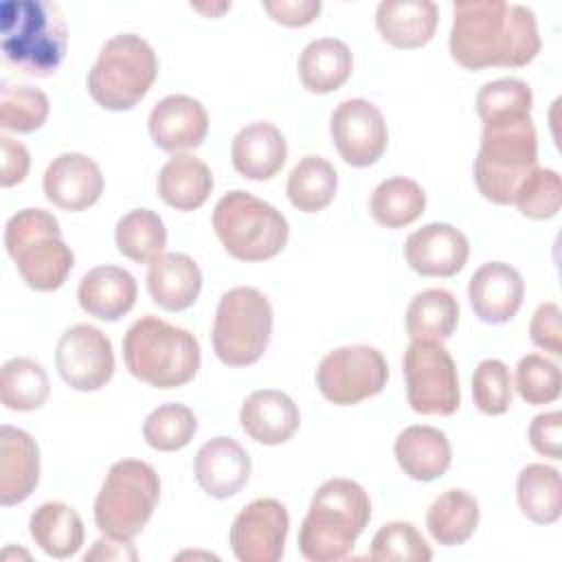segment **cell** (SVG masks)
Listing matches in <instances>:
<instances>
[{
	"label": "cell",
	"mask_w": 562,
	"mask_h": 562,
	"mask_svg": "<svg viewBox=\"0 0 562 562\" xmlns=\"http://www.w3.org/2000/svg\"><path fill=\"white\" fill-rule=\"evenodd\" d=\"M450 55L468 68H520L540 50L536 15L503 0H459L452 4Z\"/></svg>",
	"instance_id": "1"
},
{
	"label": "cell",
	"mask_w": 562,
	"mask_h": 562,
	"mask_svg": "<svg viewBox=\"0 0 562 562\" xmlns=\"http://www.w3.org/2000/svg\"><path fill=\"white\" fill-rule=\"evenodd\" d=\"M371 518L364 487L351 479H329L312 496L299 529V549L312 562H336L351 553Z\"/></svg>",
	"instance_id": "2"
},
{
	"label": "cell",
	"mask_w": 562,
	"mask_h": 562,
	"mask_svg": "<svg viewBox=\"0 0 562 562\" xmlns=\"http://www.w3.org/2000/svg\"><path fill=\"white\" fill-rule=\"evenodd\" d=\"M536 160L538 136L531 114L494 116L483 123L481 147L474 158L476 187L494 204H514L516 191Z\"/></svg>",
	"instance_id": "3"
},
{
	"label": "cell",
	"mask_w": 562,
	"mask_h": 562,
	"mask_svg": "<svg viewBox=\"0 0 562 562\" xmlns=\"http://www.w3.org/2000/svg\"><path fill=\"white\" fill-rule=\"evenodd\" d=\"M123 360L136 380L156 389H178L195 378L202 356L189 329L147 314L125 331Z\"/></svg>",
	"instance_id": "4"
},
{
	"label": "cell",
	"mask_w": 562,
	"mask_h": 562,
	"mask_svg": "<svg viewBox=\"0 0 562 562\" xmlns=\"http://www.w3.org/2000/svg\"><path fill=\"white\" fill-rule=\"evenodd\" d=\"M0 46L11 66L46 77L64 61L68 29L61 9L48 0H4L0 4Z\"/></svg>",
	"instance_id": "5"
},
{
	"label": "cell",
	"mask_w": 562,
	"mask_h": 562,
	"mask_svg": "<svg viewBox=\"0 0 562 562\" xmlns=\"http://www.w3.org/2000/svg\"><path fill=\"white\" fill-rule=\"evenodd\" d=\"M4 248L20 277L37 292L61 288L75 266V255L61 239L57 217L44 209L18 211L7 222Z\"/></svg>",
	"instance_id": "6"
},
{
	"label": "cell",
	"mask_w": 562,
	"mask_h": 562,
	"mask_svg": "<svg viewBox=\"0 0 562 562\" xmlns=\"http://www.w3.org/2000/svg\"><path fill=\"white\" fill-rule=\"evenodd\" d=\"M213 228L226 252L239 261H266L288 244L290 226L281 211L257 195L235 189L213 209Z\"/></svg>",
	"instance_id": "7"
},
{
	"label": "cell",
	"mask_w": 562,
	"mask_h": 562,
	"mask_svg": "<svg viewBox=\"0 0 562 562\" xmlns=\"http://www.w3.org/2000/svg\"><path fill=\"white\" fill-rule=\"evenodd\" d=\"M158 59L147 40L136 33L110 37L88 72V92L105 110H132L151 88Z\"/></svg>",
	"instance_id": "8"
},
{
	"label": "cell",
	"mask_w": 562,
	"mask_h": 562,
	"mask_svg": "<svg viewBox=\"0 0 562 562\" xmlns=\"http://www.w3.org/2000/svg\"><path fill=\"white\" fill-rule=\"evenodd\" d=\"M160 498L156 470L140 459L116 461L97 494L94 522L108 538L132 540L149 522Z\"/></svg>",
	"instance_id": "9"
},
{
	"label": "cell",
	"mask_w": 562,
	"mask_h": 562,
	"mask_svg": "<svg viewBox=\"0 0 562 562\" xmlns=\"http://www.w3.org/2000/svg\"><path fill=\"white\" fill-rule=\"evenodd\" d=\"M272 307L263 292L237 285L222 294L213 323L215 356L228 367H248L268 349Z\"/></svg>",
	"instance_id": "10"
},
{
	"label": "cell",
	"mask_w": 562,
	"mask_h": 562,
	"mask_svg": "<svg viewBox=\"0 0 562 562\" xmlns=\"http://www.w3.org/2000/svg\"><path fill=\"white\" fill-rule=\"evenodd\" d=\"M406 400L422 415H452L461 404L457 364L439 340H413L404 351Z\"/></svg>",
	"instance_id": "11"
},
{
	"label": "cell",
	"mask_w": 562,
	"mask_h": 562,
	"mask_svg": "<svg viewBox=\"0 0 562 562\" xmlns=\"http://www.w3.org/2000/svg\"><path fill=\"white\" fill-rule=\"evenodd\" d=\"M389 380V364L380 349L345 345L329 351L316 369V386L336 406H353L378 395Z\"/></svg>",
	"instance_id": "12"
},
{
	"label": "cell",
	"mask_w": 562,
	"mask_h": 562,
	"mask_svg": "<svg viewBox=\"0 0 562 562\" xmlns=\"http://www.w3.org/2000/svg\"><path fill=\"white\" fill-rule=\"evenodd\" d=\"M55 364L68 386L77 391H99L114 373L112 342L94 325H72L57 340Z\"/></svg>",
	"instance_id": "13"
},
{
	"label": "cell",
	"mask_w": 562,
	"mask_h": 562,
	"mask_svg": "<svg viewBox=\"0 0 562 562\" xmlns=\"http://www.w3.org/2000/svg\"><path fill=\"white\" fill-rule=\"evenodd\" d=\"M290 516L277 498H255L233 520L228 542L241 562H277L285 551Z\"/></svg>",
	"instance_id": "14"
},
{
	"label": "cell",
	"mask_w": 562,
	"mask_h": 562,
	"mask_svg": "<svg viewBox=\"0 0 562 562\" xmlns=\"http://www.w3.org/2000/svg\"><path fill=\"white\" fill-rule=\"evenodd\" d=\"M331 140L340 158L351 167L378 162L389 143V130L380 108L367 99L338 103L329 121Z\"/></svg>",
	"instance_id": "15"
},
{
	"label": "cell",
	"mask_w": 562,
	"mask_h": 562,
	"mask_svg": "<svg viewBox=\"0 0 562 562\" xmlns=\"http://www.w3.org/2000/svg\"><path fill=\"white\" fill-rule=\"evenodd\" d=\"M470 255L468 237L452 224L430 222L408 235L404 257L422 277H452Z\"/></svg>",
	"instance_id": "16"
},
{
	"label": "cell",
	"mask_w": 562,
	"mask_h": 562,
	"mask_svg": "<svg viewBox=\"0 0 562 562\" xmlns=\"http://www.w3.org/2000/svg\"><path fill=\"white\" fill-rule=\"evenodd\" d=\"M525 281L520 272L505 261L483 263L468 283V299L474 314L490 325L507 323L522 305Z\"/></svg>",
	"instance_id": "17"
},
{
	"label": "cell",
	"mask_w": 562,
	"mask_h": 562,
	"mask_svg": "<svg viewBox=\"0 0 562 562\" xmlns=\"http://www.w3.org/2000/svg\"><path fill=\"white\" fill-rule=\"evenodd\" d=\"M44 193L64 211H83L101 198L103 173L86 154L66 151L46 167Z\"/></svg>",
	"instance_id": "18"
},
{
	"label": "cell",
	"mask_w": 562,
	"mask_h": 562,
	"mask_svg": "<svg viewBox=\"0 0 562 562\" xmlns=\"http://www.w3.org/2000/svg\"><path fill=\"white\" fill-rule=\"evenodd\" d=\"M149 136L165 151L193 149L202 145L209 132L204 105L189 94L162 97L149 112Z\"/></svg>",
	"instance_id": "19"
},
{
	"label": "cell",
	"mask_w": 562,
	"mask_h": 562,
	"mask_svg": "<svg viewBox=\"0 0 562 562\" xmlns=\"http://www.w3.org/2000/svg\"><path fill=\"white\" fill-rule=\"evenodd\" d=\"M250 457L231 437H213L195 452L193 472L200 487L213 498L235 496L250 479Z\"/></svg>",
	"instance_id": "20"
},
{
	"label": "cell",
	"mask_w": 562,
	"mask_h": 562,
	"mask_svg": "<svg viewBox=\"0 0 562 562\" xmlns=\"http://www.w3.org/2000/svg\"><path fill=\"white\" fill-rule=\"evenodd\" d=\"M40 483V448L35 439L9 424L0 426V503L18 505Z\"/></svg>",
	"instance_id": "21"
},
{
	"label": "cell",
	"mask_w": 562,
	"mask_h": 562,
	"mask_svg": "<svg viewBox=\"0 0 562 562\" xmlns=\"http://www.w3.org/2000/svg\"><path fill=\"white\" fill-rule=\"evenodd\" d=\"M239 424L250 439L263 446H279L299 430L301 413L288 393L261 389L244 400Z\"/></svg>",
	"instance_id": "22"
},
{
	"label": "cell",
	"mask_w": 562,
	"mask_h": 562,
	"mask_svg": "<svg viewBox=\"0 0 562 562\" xmlns=\"http://www.w3.org/2000/svg\"><path fill=\"white\" fill-rule=\"evenodd\" d=\"M231 158L244 178L270 180L285 165L288 145L277 125L255 121L233 136Z\"/></svg>",
	"instance_id": "23"
},
{
	"label": "cell",
	"mask_w": 562,
	"mask_h": 562,
	"mask_svg": "<svg viewBox=\"0 0 562 562\" xmlns=\"http://www.w3.org/2000/svg\"><path fill=\"white\" fill-rule=\"evenodd\" d=\"M136 279L119 266H97L88 270L77 288L83 312L99 321H119L136 303Z\"/></svg>",
	"instance_id": "24"
},
{
	"label": "cell",
	"mask_w": 562,
	"mask_h": 562,
	"mask_svg": "<svg viewBox=\"0 0 562 562\" xmlns=\"http://www.w3.org/2000/svg\"><path fill=\"white\" fill-rule=\"evenodd\" d=\"M147 290L158 307L180 312L191 307L200 296L202 272L189 255L162 252L149 261Z\"/></svg>",
	"instance_id": "25"
},
{
	"label": "cell",
	"mask_w": 562,
	"mask_h": 562,
	"mask_svg": "<svg viewBox=\"0 0 562 562\" xmlns=\"http://www.w3.org/2000/svg\"><path fill=\"white\" fill-rule=\"evenodd\" d=\"M393 452L402 472L424 483L443 476L452 461L448 435L435 426L422 424L404 428L393 443Z\"/></svg>",
	"instance_id": "26"
},
{
	"label": "cell",
	"mask_w": 562,
	"mask_h": 562,
	"mask_svg": "<svg viewBox=\"0 0 562 562\" xmlns=\"http://www.w3.org/2000/svg\"><path fill=\"white\" fill-rule=\"evenodd\" d=\"M439 9L430 0H384L375 9L382 40L395 48L426 46L437 29Z\"/></svg>",
	"instance_id": "27"
},
{
	"label": "cell",
	"mask_w": 562,
	"mask_h": 562,
	"mask_svg": "<svg viewBox=\"0 0 562 562\" xmlns=\"http://www.w3.org/2000/svg\"><path fill=\"white\" fill-rule=\"evenodd\" d=\"M158 195L176 211L200 209L213 191V173L204 160L193 154H173L156 180Z\"/></svg>",
	"instance_id": "28"
},
{
	"label": "cell",
	"mask_w": 562,
	"mask_h": 562,
	"mask_svg": "<svg viewBox=\"0 0 562 562\" xmlns=\"http://www.w3.org/2000/svg\"><path fill=\"white\" fill-rule=\"evenodd\" d=\"M29 531L33 542L50 558L64 560L75 555L83 544V520L79 514L61 503H42L29 520Z\"/></svg>",
	"instance_id": "29"
},
{
	"label": "cell",
	"mask_w": 562,
	"mask_h": 562,
	"mask_svg": "<svg viewBox=\"0 0 562 562\" xmlns=\"http://www.w3.org/2000/svg\"><path fill=\"white\" fill-rule=\"evenodd\" d=\"M351 68V50L336 37H321L310 42L299 57L301 83L314 94L338 90L349 79Z\"/></svg>",
	"instance_id": "30"
},
{
	"label": "cell",
	"mask_w": 562,
	"mask_h": 562,
	"mask_svg": "<svg viewBox=\"0 0 562 562\" xmlns=\"http://www.w3.org/2000/svg\"><path fill=\"white\" fill-rule=\"evenodd\" d=\"M479 503L465 490L452 487L439 494L426 512V527L435 542L457 547L472 538L479 525Z\"/></svg>",
	"instance_id": "31"
},
{
	"label": "cell",
	"mask_w": 562,
	"mask_h": 562,
	"mask_svg": "<svg viewBox=\"0 0 562 562\" xmlns=\"http://www.w3.org/2000/svg\"><path fill=\"white\" fill-rule=\"evenodd\" d=\"M459 325V301L443 288L415 294L406 307V331L413 340H446Z\"/></svg>",
	"instance_id": "32"
},
{
	"label": "cell",
	"mask_w": 562,
	"mask_h": 562,
	"mask_svg": "<svg viewBox=\"0 0 562 562\" xmlns=\"http://www.w3.org/2000/svg\"><path fill=\"white\" fill-rule=\"evenodd\" d=\"M516 498L522 516L538 525H551L562 512L560 470L547 463H529L516 481Z\"/></svg>",
	"instance_id": "33"
},
{
	"label": "cell",
	"mask_w": 562,
	"mask_h": 562,
	"mask_svg": "<svg viewBox=\"0 0 562 562\" xmlns=\"http://www.w3.org/2000/svg\"><path fill=\"white\" fill-rule=\"evenodd\" d=\"M426 209V193L419 182L395 176L382 180L369 200L371 217L386 228H402L413 224Z\"/></svg>",
	"instance_id": "34"
},
{
	"label": "cell",
	"mask_w": 562,
	"mask_h": 562,
	"mask_svg": "<svg viewBox=\"0 0 562 562\" xmlns=\"http://www.w3.org/2000/svg\"><path fill=\"white\" fill-rule=\"evenodd\" d=\"M285 189L294 209L316 213L331 204L338 189V173L329 160L305 156L292 167Z\"/></svg>",
	"instance_id": "35"
},
{
	"label": "cell",
	"mask_w": 562,
	"mask_h": 562,
	"mask_svg": "<svg viewBox=\"0 0 562 562\" xmlns=\"http://www.w3.org/2000/svg\"><path fill=\"white\" fill-rule=\"evenodd\" d=\"M50 395L46 369L33 358H11L2 364L0 400L9 411H35Z\"/></svg>",
	"instance_id": "36"
},
{
	"label": "cell",
	"mask_w": 562,
	"mask_h": 562,
	"mask_svg": "<svg viewBox=\"0 0 562 562\" xmlns=\"http://www.w3.org/2000/svg\"><path fill=\"white\" fill-rule=\"evenodd\" d=\"M114 239L123 257L136 263H149L162 255L167 246V228L158 213L149 209H134L116 222Z\"/></svg>",
	"instance_id": "37"
},
{
	"label": "cell",
	"mask_w": 562,
	"mask_h": 562,
	"mask_svg": "<svg viewBox=\"0 0 562 562\" xmlns=\"http://www.w3.org/2000/svg\"><path fill=\"white\" fill-rule=\"evenodd\" d=\"M198 430L195 413L180 402L160 404L154 408L143 424V437L147 446L158 452H173L189 446Z\"/></svg>",
	"instance_id": "38"
},
{
	"label": "cell",
	"mask_w": 562,
	"mask_h": 562,
	"mask_svg": "<svg viewBox=\"0 0 562 562\" xmlns=\"http://www.w3.org/2000/svg\"><path fill=\"white\" fill-rule=\"evenodd\" d=\"M48 97L33 86L2 83L0 88V125L9 132L29 134L40 130L48 119Z\"/></svg>",
	"instance_id": "39"
},
{
	"label": "cell",
	"mask_w": 562,
	"mask_h": 562,
	"mask_svg": "<svg viewBox=\"0 0 562 562\" xmlns=\"http://www.w3.org/2000/svg\"><path fill=\"white\" fill-rule=\"evenodd\" d=\"M562 202V182L555 169L533 167L520 182L514 204L529 220H549L558 215Z\"/></svg>",
	"instance_id": "40"
},
{
	"label": "cell",
	"mask_w": 562,
	"mask_h": 562,
	"mask_svg": "<svg viewBox=\"0 0 562 562\" xmlns=\"http://www.w3.org/2000/svg\"><path fill=\"white\" fill-rule=\"evenodd\" d=\"M369 555L373 560L389 562H426L432 560V551L413 522L395 520L380 527L371 540Z\"/></svg>",
	"instance_id": "41"
},
{
	"label": "cell",
	"mask_w": 562,
	"mask_h": 562,
	"mask_svg": "<svg viewBox=\"0 0 562 562\" xmlns=\"http://www.w3.org/2000/svg\"><path fill=\"white\" fill-rule=\"evenodd\" d=\"M516 391L531 406L555 402L562 391L560 367L540 353L522 356L516 367Z\"/></svg>",
	"instance_id": "42"
},
{
	"label": "cell",
	"mask_w": 562,
	"mask_h": 562,
	"mask_svg": "<svg viewBox=\"0 0 562 562\" xmlns=\"http://www.w3.org/2000/svg\"><path fill=\"white\" fill-rule=\"evenodd\" d=\"M472 397L481 413L503 415L512 406V375L503 360L479 362L472 375Z\"/></svg>",
	"instance_id": "43"
},
{
	"label": "cell",
	"mask_w": 562,
	"mask_h": 562,
	"mask_svg": "<svg viewBox=\"0 0 562 562\" xmlns=\"http://www.w3.org/2000/svg\"><path fill=\"white\" fill-rule=\"evenodd\" d=\"M533 94L527 81L516 77H503L496 81H487L476 94V112L485 123L494 116L512 114V112H531Z\"/></svg>",
	"instance_id": "44"
},
{
	"label": "cell",
	"mask_w": 562,
	"mask_h": 562,
	"mask_svg": "<svg viewBox=\"0 0 562 562\" xmlns=\"http://www.w3.org/2000/svg\"><path fill=\"white\" fill-rule=\"evenodd\" d=\"M562 312L558 307V303L547 301L540 303L531 316L529 323V334L536 347L553 353V356H562Z\"/></svg>",
	"instance_id": "45"
},
{
	"label": "cell",
	"mask_w": 562,
	"mask_h": 562,
	"mask_svg": "<svg viewBox=\"0 0 562 562\" xmlns=\"http://www.w3.org/2000/svg\"><path fill=\"white\" fill-rule=\"evenodd\" d=\"M531 448L549 459H562V413L549 411L540 413L529 424Z\"/></svg>",
	"instance_id": "46"
},
{
	"label": "cell",
	"mask_w": 562,
	"mask_h": 562,
	"mask_svg": "<svg viewBox=\"0 0 562 562\" xmlns=\"http://www.w3.org/2000/svg\"><path fill=\"white\" fill-rule=\"evenodd\" d=\"M321 0H266L263 9L283 26H305L321 13Z\"/></svg>",
	"instance_id": "47"
},
{
	"label": "cell",
	"mask_w": 562,
	"mask_h": 562,
	"mask_svg": "<svg viewBox=\"0 0 562 562\" xmlns=\"http://www.w3.org/2000/svg\"><path fill=\"white\" fill-rule=\"evenodd\" d=\"M0 147H2L0 182H2V187H13L26 178L31 156H29V149L20 140H13L11 136H0Z\"/></svg>",
	"instance_id": "48"
},
{
	"label": "cell",
	"mask_w": 562,
	"mask_h": 562,
	"mask_svg": "<svg viewBox=\"0 0 562 562\" xmlns=\"http://www.w3.org/2000/svg\"><path fill=\"white\" fill-rule=\"evenodd\" d=\"M86 560H136V551L130 540L119 538H101L86 553Z\"/></svg>",
	"instance_id": "49"
}]
</instances>
